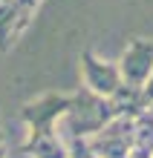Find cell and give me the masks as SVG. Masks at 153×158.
<instances>
[{
  "label": "cell",
  "instance_id": "1",
  "mask_svg": "<svg viewBox=\"0 0 153 158\" xmlns=\"http://www.w3.org/2000/svg\"><path fill=\"white\" fill-rule=\"evenodd\" d=\"M113 118H116L113 101L104 98V95H95L87 86H81L78 92L70 95V109L61 115L58 124L66 129L70 138H90L92 132H98Z\"/></svg>",
  "mask_w": 153,
  "mask_h": 158
},
{
  "label": "cell",
  "instance_id": "2",
  "mask_svg": "<svg viewBox=\"0 0 153 158\" xmlns=\"http://www.w3.org/2000/svg\"><path fill=\"white\" fill-rule=\"evenodd\" d=\"M87 147L95 158H127L133 150V118L116 115L87 138Z\"/></svg>",
  "mask_w": 153,
  "mask_h": 158
},
{
  "label": "cell",
  "instance_id": "3",
  "mask_svg": "<svg viewBox=\"0 0 153 158\" xmlns=\"http://www.w3.org/2000/svg\"><path fill=\"white\" fill-rule=\"evenodd\" d=\"M116 66H119L121 83H127L133 89H142L145 81L150 78V72H153V40H147V38L130 40Z\"/></svg>",
  "mask_w": 153,
  "mask_h": 158
},
{
  "label": "cell",
  "instance_id": "4",
  "mask_svg": "<svg viewBox=\"0 0 153 158\" xmlns=\"http://www.w3.org/2000/svg\"><path fill=\"white\" fill-rule=\"evenodd\" d=\"M66 109H70V95H64V92H46V95L29 101L20 109V121L26 124V129L58 127V121Z\"/></svg>",
  "mask_w": 153,
  "mask_h": 158
},
{
  "label": "cell",
  "instance_id": "5",
  "mask_svg": "<svg viewBox=\"0 0 153 158\" xmlns=\"http://www.w3.org/2000/svg\"><path fill=\"white\" fill-rule=\"evenodd\" d=\"M81 75H84V86L92 89L95 95H104V98H110L121 86L119 66L116 63H107V60H98L90 49L81 52Z\"/></svg>",
  "mask_w": 153,
  "mask_h": 158
},
{
  "label": "cell",
  "instance_id": "6",
  "mask_svg": "<svg viewBox=\"0 0 153 158\" xmlns=\"http://www.w3.org/2000/svg\"><path fill=\"white\" fill-rule=\"evenodd\" d=\"M32 17L35 9H29L23 0H0V52L12 49V43L26 32Z\"/></svg>",
  "mask_w": 153,
  "mask_h": 158
},
{
  "label": "cell",
  "instance_id": "7",
  "mask_svg": "<svg viewBox=\"0 0 153 158\" xmlns=\"http://www.w3.org/2000/svg\"><path fill=\"white\" fill-rule=\"evenodd\" d=\"M20 152L26 158H70V144L61 138L58 127H38L29 129Z\"/></svg>",
  "mask_w": 153,
  "mask_h": 158
},
{
  "label": "cell",
  "instance_id": "8",
  "mask_svg": "<svg viewBox=\"0 0 153 158\" xmlns=\"http://www.w3.org/2000/svg\"><path fill=\"white\" fill-rule=\"evenodd\" d=\"M113 101V109H116V115H127V118H136L139 112H145V101H142V89H133L127 83H121V86L110 95Z\"/></svg>",
  "mask_w": 153,
  "mask_h": 158
},
{
  "label": "cell",
  "instance_id": "9",
  "mask_svg": "<svg viewBox=\"0 0 153 158\" xmlns=\"http://www.w3.org/2000/svg\"><path fill=\"white\" fill-rule=\"evenodd\" d=\"M142 101H145V106L153 104V72H150V78L145 81V86H142Z\"/></svg>",
  "mask_w": 153,
  "mask_h": 158
},
{
  "label": "cell",
  "instance_id": "10",
  "mask_svg": "<svg viewBox=\"0 0 153 158\" xmlns=\"http://www.w3.org/2000/svg\"><path fill=\"white\" fill-rule=\"evenodd\" d=\"M147 109H150V112H153V104H150V106H147Z\"/></svg>",
  "mask_w": 153,
  "mask_h": 158
}]
</instances>
